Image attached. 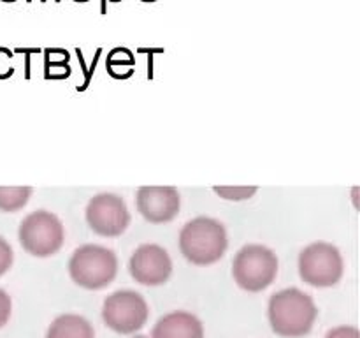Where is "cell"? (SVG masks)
Masks as SVG:
<instances>
[{
	"label": "cell",
	"mask_w": 360,
	"mask_h": 338,
	"mask_svg": "<svg viewBox=\"0 0 360 338\" xmlns=\"http://www.w3.org/2000/svg\"><path fill=\"white\" fill-rule=\"evenodd\" d=\"M112 2H118V0H112Z\"/></svg>",
	"instance_id": "obj_18"
},
{
	"label": "cell",
	"mask_w": 360,
	"mask_h": 338,
	"mask_svg": "<svg viewBox=\"0 0 360 338\" xmlns=\"http://www.w3.org/2000/svg\"><path fill=\"white\" fill-rule=\"evenodd\" d=\"M18 239L30 256L49 257L62 249L65 229L55 213L48 210H35L21 220Z\"/></svg>",
	"instance_id": "obj_5"
},
{
	"label": "cell",
	"mask_w": 360,
	"mask_h": 338,
	"mask_svg": "<svg viewBox=\"0 0 360 338\" xmlns=\"http://www.w3.org/2000/svg\"><path fill=\"white\" fill-rule=\"evenodd\" d=\"M46 338H95V330L83 315L62 313L49 324Z\"/></svg>",
	"instance_id": "obj_12"
},
{
	"label": "cell",
	"mask_w": 360,
	"mask_h": 338,
	"mask_svg": "<svg viewBox=\"0 0 360 338\" xmlns=\"http://www.w3.org/2000/svg\"><path fill=\"white\" fill-rule=\"evenodd\" d=\"M326 338H360L359 330L355 326H336L327 331Z\"/></svg>",
	"instance_id": "obj_17"
},
{
	"label": "cell",
	"mask_w": 360,
	"mask_h": 338,
	"mask_svg": "<svg viewBox=\"0 0 360 338\" xmlns=\"http://www.w3.org/2000/svg\"><path fill=\"white\" fill-rule=\"evenodd\" d=\"M118 273V257L104 245L86 243L72 252L69 275L72 282L88 291H98L111 284Z\"/></svg>",
	"instance_id": "obj_3"
},
{
	"label": "cell",
	"mask_w": 360,
	"mask_h": 338,
	"mask_svg": "<svg viewBox=\"0 0 360 338\" xmlns=\"http://www.w3.org/2000/svg\"><path fill=\"white\" fill-rule=\"evenodd\" d=\"M11 312H13V301H11V296L7 294L4 289H0V327H4L7 323H9Z\"/></svg>",
	"instance_id": "obj_16"
},
{
	"label": "cell",
	"mask_w": 360,
	"mask_h": 338,
	"mask_svg": "<svg viewBox=\"0 0 360 338\" xmlns=\"http://www.w3.org/2000/svg\"><path fill=\"white\" fill-rule=\"evenodd\" d=\"M136 204L148 222L165 224L179 213L181 197L174 187H139L136 192Z\"/></svg>",
	"instance_id": "obj_10"
},
{
	"label": "cell",
	"mask_w": 360,
	"mask_h": 338,
	"mask_svg": "<svg viewBox=\"0 0 360 338\" xmlns=\"http://www.w3.org/2000/svg\"><path fill=\"white\" fill-rule=\"evenodd\" d=\"M214 192L221 197V199H227V201H246V199H252L253 196L257 194V187L252 185H246V187H238V185H229V187H213Z\"/></svg>",
	"instance_id": "obj_14"
},
{
	"label": "cell",
	"mask_w": 360,
	"mask_h": 338,
	"mask_svg": "<svg viewBox=\"0 0 360 338\" xmlns=\"http://www.w3.org/2000/svg\"><path fill=\"white\" fill-rule=\"evenodd\" d=\"M345 261L333 243L315 242L299 254V275L311 287H333L343 278Z\"/></svg>",
	"instance_id": "obj_6"
},
{
	"label": "cell",
	"mask_w": 360,
	"mask_h": 338,
	"mask_svg": "<svg viewBox=\"0 0 360 338\" xmlns=\"http://www.w3.org/2000/svg\"><path fill=\"white\" fill-rule=\"evenodd\" d=\"M271 330L283 338L306 337L319 319L316 303L308 292L297 287L281 289L269 298L267 305Z\"/></svg>",
	"instance_id": "obj_1"
},
{
	"label": "cell",
	"mask_w": 360,
	"mask_h": 338,
	"mask_svg": "<svg viewBox=\"0 0 360 338\" xmlns=\"http://www.w3.org/2000/svg\"><path fill=\"white\" fill-rule=\"evenodd\" d=\"M151 338H204V324L193 313L176 310L157 320Z\"/></svg>",
	"instance_id": "obj_11"
},
{
	"label": "cell",
	"mask_w": 360,
	"mask_h": 338,
	"mask_svg": "<svg viewBox=\"0 0 360 338\" xmlns=\"http://www.w3.org/2000/svg\"><path fill=\"white\" fill-rule=\"evenodd\" d=\"M13 261H14L13 246L9 245V242H7L4 236H0V277L9 271V268L13 266Z\"/></svg>",
	"instance_id": "obj_15"
},
{
	"label": "cell",
	"mask_w": 360,
	"mask_h": 338,
	"mask_svg": "<svg viewBox=\"0 0 360 338\" xmlns=\"http://www.w3.org/2000/svg\"><path fill=\"white\" fill-rule=\"evenodd\" d=\"M227 246V231L217 218L195 217L186 222L179 232V250L186 261L197 266L220 261Z\"/></svg>",
	"instance_id": "obj_2"
},
{
	"label": "cell",
	"mask_w": 360,
	"mask_h": 338,
	"mask_svg": "<svg viewBox=\"0 0 360 338\" xmlns=\"http://www.w3.org/2000/svg\"><path fill=\"white\" fill-rule=\"evenodd\" d=\"M86 222L97 234L115 238L129 227L130 211L118 194L101 192L88 201Z\"/></svg>",
	"instance_id": "obj_8"
},
{
	"label": "cell",
	"mask_w": 360,
	"mask_h": 338,
	"mask_svg": "<svg viewBox=\"0 0 360 338\" xmlns=\"http://www.w3.org/2000/svg\"><path fill=\"white\" fill-rule=\"evenodd\" d=\"M278 257L269 246L250 243L239 249L232 261L236 284L248 292H260L269 287L278 275Z\"/></svg>",
	"instance_id": "obj_4"
},
{
	"label": "cell",
	"mask_w": 360,
	"mask_h": 338,
	"mask_svg": "<svg viewBox=\"0 0 360 338\" xmlns=\"http://www.w3.org/2000/svg\"><path fill=\"white\" fill-rule=\"evenodd\" d=\"M129 271L137 284L157 287L164 285L171 277L172 259L164 246L157 243H144L130 256Z\"/></svg>",
	"instance_id": "obj_9"
},
{
	"label": "cell",
	"mask_w": 360,
	"mask_h": 338,
	"mask_svg": "<svg viewBox=\"0 0 360 338\" xmlns=\"http://www.w3.org/2000/svg\"><path fill=\"white\" fill-rule=\"evenodd\" d=\"M32 187H0V211L13 213L21 210L32 197Z\"/></svg>",
	"instance_id": "obj_13"
},
{
	"label": "cell",
	"mask_w": 360,
	"mask_h": 338,
	"mask_svg": "<svg viewBox=\"0 0 360 338\" xmlns=\"http://www.w3.org/2000/svg\"><path fill=\"white\" fill-rule=\"evenodd\" d=\"M150 319V306L141 292L120 289L109 294L102 305V320L118 334L137 333Z\"/></svg>",
	"instance_id": "obj_7"
}]
</instances>
